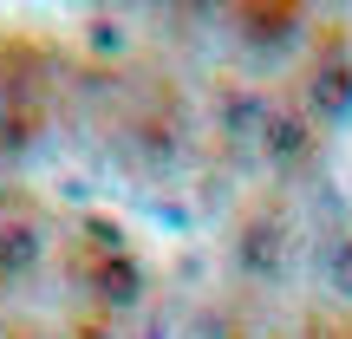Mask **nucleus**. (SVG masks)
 <instances>
[{"label": "nucleus", "instance_id": "2", "mask_svg": "<svg viewBox=\"0 0 352 339\" xmlns=\"http://www.w3.org/2000/svg\"><path fill=\"white\" fill-rule=\"evenodd\" d=\"M327 274H333L340 294H352V241H333V248H327Z\"/></svg>", "mask_w": 352, "mask_h": 339}, {"label": "nucleus", "instance_id": "1", "mask_svg": "<svg viewBox=\"0 0 352 339\" xmlns=\"http://www.w3.org/2000/svg\"><path fill=\"white\" fill-rule=\"evenodd\" d=\"M267 151H274L280 164H294V157H307V131L294 124V118H267Z\"/></svg>", "mask_w": 352, "mask_h": 339}]
</instances>
